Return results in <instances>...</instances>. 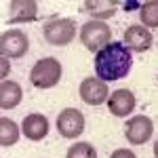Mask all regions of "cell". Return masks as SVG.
Segmentation results:
<instances>
[{"label": "cell", "instance_id": "obj_1", "mask_svg": "<svg viewBox=\"0 0 158 158\" xmlns=\"http://www.w3.org/2000/svg\"><path fill=\"white\" fill-rule=\"evenodd\" d=\"M133 57L131 51L124 47V42H110L108 47L95 53V74L103 82L120 80L131 72Z\"/></svg>", "mask_w": 158, "mask_h": 158}, {"label": "cell", "instance_id": "obj_2", "mask_svg": "<svg viewBox=\"0 0 158 158\" xmlns=\"http://www.w3.org/2000/svg\"><path fill=\"white\" fill-rule=\"evenodd\" d=\"M61 80V63L55 57H44L34 63L30 72V82L36 89H53Z\"/></svg>", "mask_w": 158, "mask_h": 158}, {"label": "cell", "instance_id": "obj_3", "mask_svg": "<svg viewBox=\"0 0 158 158\" xmlns=\"http://www.w3.org/2000/svg\"><path fill=\"white\" fill-rule=\"evenodd\" d=\"M44 40L53 47H65L76 36V25L72 19H51L42 27Z\"/></svg>", "mask_w": 158, "mask_h": 158}, {"label": "cell", "instance_id": "obj_4", "mask_svg": "<svg viewBox=\"0 0 158 158\" xmlns=\"http://www.w3.org/2000/svg\"><path fill=\"white\" fill-rule=\"evenodd\" d=\"M110 38H112V30L108 27V23L103 21H89L82 25L80 30V40L89 51L99 53L103 47L110 44Z\"/></svg>", "mask_w": 158, "mask_h": 158}, {"label": "cell", "instance_id": "obj_5", "mask_svg": "<svg viewBox=\"0 0 158 158\" xmlns=\"http://www.w3.org/2000/svg\"><path fill=\"white\" fill-rule=\"evenodd\" d=\"M30 40L21 30H6L0 36V55L6 59H19L27 53Z\"/></svg>", "mask_w": 158, "mask_h": 158}, {"label": "cell", "instance_id": "obj_6", "mask_svg": "<svg viewBox=\"0 0 158 158\" xmlns=\"http://www.w3.org/2000/svg\"><path fill=\"white\" fill-rule=\"evenodd\" d=\"M57 131L65 139H74L85 131V116L76 108H65L57 116Z\"/></svg>", "mask_w": 158, "mask_h": 158}, {"label": "cell", "instance_id": "obj_7", "mask_svg": "<svg viewBox=\"0 0 158 158\" xmlns=\"http://www.w3.org/2000/svg\"><path fill=\"white\" fill-rule=\"evenodd\" d=\"M152 133H154V124H152V120L148 116H135L124 127L127 141L133 143V146H143L146 141H150Z\"/></svg>", "mask_w": 158, "mask_h": 158}, {"label": "cell", "instance_id": "obj_8", "mask_svg": "<svg viewBox=\"0 0 158 158\" xmlns=\"http://www.w3.org/2000/svg\"><path fill=\"white\" fill-rule=\"evenodd\" d=\"M80 99L89 106H101L108 101V82L99 80V78H85L80 82Z\"/></svg>", "mask_w": 158, "mask_h": 158}, {"label": "cell", "instance_id": "obj_9", "mask_svg": "<svg viewBox=\"0 0 158 158\" xmlns=\"http://www.w3.org/2000/svg\"><path fill=\"white\" fill-rule=\"evenodd\" d=\"M152 34H150V30L143 27V25H131L127 32H124V36H122V42H124V47L129 51H135V53H143L152 47Z\"/></svg>", "mask_w": 158, "mask_h": 158}, {"label": "cell", "instance_id": "obj_10", "mask_svg": "<svg viewBox=\"0 0 158 158\" xmlns=\"http://www.w3.org/2000/svg\"><path fill=\"white\" fill-rule=\"evenodd\" d=\"M108 110L114 116H129L135 110V95L127 89H118L108 97Z\"/></svg>", "mask_w": 158, "mask_h": 158}, {"label": "cell", "instance_id": "obj_11", "mask_svg": "<svg viewBox=\"0 0 158 158\" xmlns=\"http://www.w3.org/2000/svg\"><path fill=\"white\" fill-rule=\"evenodd\" d=\"M21 131H23V135L30 141H40V139H44L47 133H49V120L42 114H30V116L23 118Z\"/></svg>", "mask_w": 158, "mask_h": 158}, {"label": "cell", "instance_id": "obj_12", "mask_svg": "<svg viewBox=\"0 0 158 158\" xmlns=\"http://www.w3.org/2000/svg\"><path fill=\"white\" fill-rule=\"evenodd\" d=\"M36 0H13L11 2V23H30V21H36Z\"/></svg>", "mask_w": 158, "mask_h": 158}, {"label": "cell", "instance_id": "obj_13", "mask_svg": "<svg viewBox=\"0 0 158 158\" xmlns=\"http://www.w3.org/2000/svg\"><path fill=\"white\" fill-rule=\"evenodd\" d=\"M23 97L21 86L13 80H2L0 85V108L2 110H13L19 106V101Z\"/></svg>", "mask_w": 158, "mask_h": 158}, {"label": "cell", "instance_id": "obj_14", "mask_svg": "<svg viewBox=\"0 0 158 158\" xmlns=\"http://www.w3.org/2000/svg\"><path fill=\"white\" fill-rule=\"evenodd\" d=\"M116 6H118V2H114V0H110V2L108 0H86L85 2V11L91 17H95V21H103L112 17L116 13Z\"/></svg>", "mask_w": 158, "mask_h": 158}, {"label": "cell", "instance_id": "obj_15", "mask_svg": "<svg viewBox=\"0 0 158 158\" xmlns=\"http://www.w3.org/2000/svg\"><path fill=\"white\" fill-rule=\"evenodd\" d=\"M19 139V127L17 122H13L11 118H0V146L2 148H9L13 143H17Z\"/></svg>", "mask_w": 158, "mask_h": 158}, {"label": "cell", "instance_id": "obj_16", "mask_svg": "<svg viewBox=\"0 0 158 158\" xmlns=\"http://www.w3.org/2000/svg\"><path fill=\"white\" fill-rule=\"evenodd\" d=\"M139 19L143 27H158V0L143 2L139 9Z\"/></svg>", "mask_w": 158, "mask_h": 158}, {"label": "cell", "instance_id": "obj_17", "mask_svg": "<svg viewBox=\"0 0 158 158\" xmlns=\"http://www.w3.org/2000/svg\"><path fill=\"white\" fill-rule=\"evenodd\" d=\"M65 158H97V150L86 141H78L68 150Z\"/></svg>", "mask_w": 158, "mask_h": 158}, {"label": "cell", "instance_id": "obj_18", "mask_svg": "<svg viewBox=\"0 0 158 158\" xmlns=\"http://www.w3.org/2000/svg\"><path fill=\"white\" fill-rule=\"evenodd\" d=\"M110 158H137V156H135L131 150H116Z\"/></svg>", "mask_w": 158, "mask_h": 158}, {"label": "cell", "instance_id": "obj_19", "mask_svg": "<svg viewBox=\"0 0 158 158\" xmlns=\"http://www.w3.org/2000/svg\"><path fill=\"white\" fill-rule=\"evenodd\" d=\"M6 74H9V59L2 57V76H6Z\"/></svg>", "mask_w": 158, "mask_h": 158}, {"label": "cell", "instance_id": "obj_20", "mask_svg": "<svg viewBox=\"0 0 158 158\" xmlns=\"http://www.w3.org/2000/svg\"><path fill=\"white\" fill-rule=\"evenodd\" d=\"M154 156L158 158V141H156V143H154Z\"/></svg>", "mask_w": 158, "mask_h": 158}]
</instances>
